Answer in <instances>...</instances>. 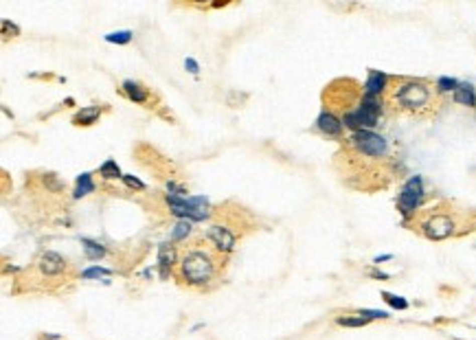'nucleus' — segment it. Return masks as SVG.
Masks as SVG:
<instances>
[{
  "label": "nucleus",
  "instance_id": "1",
  "mask_svg": "<svg viewBox=\"0 0 476 340\" xmlns=\"http://www.w3.org/2000/svg\"><path fill=\"white\" fill-rule=\"evenodd\" d=\"M391 101H395L400 108L404 110H411V112H421L426 108L432 106V90L428 83L424 81H402L397 83L391 93Z\"/></svg>",
  "mask_w": 476,
  "mask_h": 340
},
{
  "label": "nucleus",
  "instance_id": "2",
  "mask_svg": "<svg viewBox=\"0 0 476 340\" xmlns=\"http://www.w3.org/2000/svg\"><path fill=\"white\" fill-rule=\"evenodd\" d=\"M180 266H182V275L189 283H207L213 277V259L207 252L191 250Z\"/></svg>",
  "mask_w": 476,
  "mask_h": 340
},
{
  "label": "nucleus",
  "instance_id": "3",
  "mask_svg": "<svg viewBox=\"0 0 476 340\" xmlns=\"http://www.w3.org/2000/svg\"><path fill=\"white\" fill-rule=\"evenodd\" d=\"M377 117H379V103L375 101V97L366 95L358 110L345 114L342 123H345L347 127H351V130H355V132H360V130H369V127L375 125Z\"/></svg>",
  "mask_w": 476,
  "mask_h": 340
},
{
  "label": "nucleus",
  "instance_id": "4",
  "mask_svg": "<svg viewBox=\"0 0 476 340\" xmlns=\"http://www.w3.org/2000/svg\"><path fill=\"white\" fill-rule=\"evenodd\" d=\"M167 202L171 206V213L189 220H204L209 215L207 198H189V196H167Z\"/></svg>",
  "mask_w": 476,
  "mask_h": 340
},
{
  "label": "nucleus",
  "instance_id": "5",
  "mask_svg": "<svg viewBox=\"0 0 476 340\" xmlns=\"http://www.w3.org/2000/svg\"><path fill=\"white\" fill-rule=\"evenodd\" d=\"M351 143H353L355 149L362 151V154H366V156H384L387 154V141H384L382 136L373 134L371 130L353 132Z\"/></svg>",
  "mask_w": 476,
  "mask_h": 340
},
{
  "label": "nucleus",
  "instance_id": "6",
  "mask_svg": "<svg viewBox=\"0 0 476 340\" xmlns=\"http://www.w3.org/2000/svg\"><path fill=\"white\" fill-rule=\"evenodd\" d=\"M421 196H424V187H421V178L419 176H415L404 185V189L400 193V200H397V204H400V211L402 213H413L415 209L419 206L421 202Z\"/></svg>",
  "mask_w": 476,
  "mask_h": 340
},
{
  "label": "nucleus",
  "instance_id": "7",
  "mask_svg": "<svg viewBox=\"0 0 476 340\" xmlns=\"http://www.w3.org/2000/svg\"><path fill=\"white\" fill-rule=\"evenodd\" d=\"M454 230V222L448 215H432L430 220L424 224V233L430 239H445Z\"/></svg>",
  "mask_w": 476,
  "mask_h": 340
},
{
  "label": "nucleus",
  "instance_id": "8",
  "mask_svg": "<svg viewBox=\"0 0 476 340\" xmlns=\"http://www.w3.org/2000/svg\"><path fill=\"white\" fill-rule=\"evenodd\" d=\"M209 239L213 241L220 250H224V252L233 250V246H235V235L228 233V228H222V226H211Z\"/></svg>",
  "mask_w": 476,
  "mask_h": 340
},
{
  "label": "nucleus",
  "instance_id": "9",
  "mask_svg": "<svg viewBox=\"0 0 476 340\" xmlns=\"http://www.w3.org/2000/svg\"><path fill=\"white\" fill-rule=\"evenodd\" d=\"M64 259L59 257L57 252H53V250H49V252H44L42 254V259H40V270L44 272V275H59V272L64 270Z\"/></svg>",
  "mask_w": 476,
  "mask_h": 340
},
{
  "label": "nucleus",
  "instance_id": "10",
  "mask_svg": "<svg viewBox=\"0 0 476 340\" xmlns=\"http://www.w3.org/2000/svg\"><path fill=\"white\" fill-rule=\"evenodd\" d=\"M318 127H321L323 132H327V134L336 136V134H340V130H342V123H340V121L336 119L331 112H323L321 117H318Z\"/></svg>",
  "mask_w": 476,
  "mask_h": 340
},
{
  "label": "nucleus",
  "instance_id": "11",
  "mask_svg": "<svg viewBox=\"0 0 476 340\" xmlns=\"http://www.w3.org/2000/svg\"><path fill=\"white\" fill-rule=\"evenodd\" d=\"M384 86H387V77H384L382 72H371L369 79H366V83H364V90H366L369 97H375V95L382 93Z\"/></svg>",
  "mask_w": 476,
  "mask_h": 340
},
{
  "label": "nucleus",
  "instance_id": "12",
  "mask_svg": "<svg viewBox=\"0 0 476 340\" xmlns=\"http://www.w3.org/2000/svg\"><path fill=\"white\" fill-rule=\"evenodd\" d=\"M454 101L463 103V106H476L474 88L469 86V83H459V88L454 90Z\"/></svg>",
  "mask_w": 476,
  "mask_h": 340
},
{
  "label": "nucleus",
  "instance_id": "13",
  "mask_svg": "<svg viewBox=\"0 0 476 340\" xmlns=\"http://www.w3.org/2000/svg\"><path fill=\"white\" fill-rule=\"evenodd\" d=\"M173 261H176V252H173V248L169 244H162L158 248V264L162 268V277L167 275V268H171Z\"/></svg>",
  "mask_w": 476,
  "mask_h": 340
},
{
  "label": "nucleus",
  "instance_id": "14",
  "mask_svg": "<svg viewBox=\"0 0 476 340\" xmlns=\"http://www.w3.org/2000/svg\"><path fill=\"white\" fill-rule=\"evenodd\" d=\"M94 191V185L92 180H90V174H81L79 178H77V189H75V198H81V196H88V193Z\"/></svg>",
  "mask_w": 476,
  "mask_h": 340
},
{
  "label": "nucleus",
  "instance_id": "15",
  "mask_svg": "<svg viewBox=\"0 0 476 340\" xmlns=\"http://www.w3.org/2000/svg\"><path fill=\"white\" fill-rule=\"evenodd\" d=\"M97 119H99V110H97V108H83V110L75 117V123L77 125H90V123H94Z\"/></svg>",
  "mask_w": 476,
  "mask_h": 340
},
{
  "label": "nucleus",
  "instance_id": "16",
  "mask_svg": "<svg viewBox=\"0 0 476 340\" xmlns=\"http://www.w3.org/2000/svg\"><path fill=\"white\" fill-rule=\"evenodd\" d=\"M81 244H83V252H86V257H88V259H99V257H104V254H106V248H104V246H99L97 241L83 239Z\"/></svg>",
  "mask_w": 476,
  "mask_h": 340
},
{
  "label": "nucleus",
  "instance_id": "17",
  "mask_svg": "<svg viewBox=\"0 0 476 340\" xmlns=\"http://www.w3.org/2000/svg\"><path fill=\"white\" fill-rule=\"evenodd\" d=\"M123 88H125V93L130 95V99H134V101H138V103H143V101L147 99V93H145V90H141V86H138V83H134V81H125Z\"/></svg>",
  "mask_w": 476,
  "mask_h": 340
},
{
  "label": "nucleus",
  "instance_id": "18",
  "mask_svg": "<svg viewBox=\"0 0 476 340\" xmlns=\"http://www.w3.org/2000/svg\"><path fill=\"white\" fill-rule=\"evenodd\" d=\"M99 172H101V176H104V178H108V180H110V178H119V176H121V172H119V165H117L114 160H106L104 165H101Z\"/></svg>",
  "mask_w": 476,
  "mask_h": 340
},
{
  "label": "nucleus",
  "instance_id": "19",
  "mask_svg": "<svg viewBox=\"0 0 476 340\" xmlns=\"http://www.w3.org/2000/svg\"><path fill=\"white\" fill-rule=\"evenodd\" d=\"M132 40V31H117V33H108L106 42H114V44H128Z\"/></svg>",
  "mask_w": 476,
  "mask_h": 340
},
{
  "label": "nucleus",
  "instance_id": "20",
  "mask_svg": "<svg viewBox=\"0 0 476 340\" xmlns=\"http://www.w3.org/2000/svg\"><path fill=\"white\" fill-rule=\"evenodd\" d=\"M382 296H384V301H387L391 307H395V309H406V307H408L406 299H402V296H395V294H391V292H382Z\"/></svg>",
  "mask_w": 476,
  "mask_h": 340
},
{
  "label": "nucleus",
  "instance_id": "21",
  "mask_svg": "<svg viewBox=\"0 0 476 340\" xmlns=\"http://www.w3.org/2000/svg\"><path fill=\"white\" fill-rule=\"evenodd\" d=\"M110 275V270L108 268H99V266H92V268H88V270H83V279H99V277H108Z\"/></svg>",
  "mask_w": 476,
  "mask_h": 340
},
{
  "label": "nucleus",
  "instance_id": "22",
  "mask_svg": "<svg viewBox=\"0 0 476 340\" xmlns=\"http://www.w3.org/2000/svg\"><path fill=\"white\" fill-rule=\"evenodd\" d=\"M189 230H191V222H180L176 228H173V233H171V239H182L189 235Z\"/></svg>",
  "mask_w": 476,
  "mask_h": 340
},
{
  "label": "nucleus",
  "instance_id": "23",
  "mask_svg": "<svg viewBox=\"0 0 476 340\" xmlns=\"http://www.w3.org/2000/svg\"><path fill=\"white\" fill-rule=\"evenodd\" d=\"M437 86H439V90L448 93V90H456V88H459V83H456V79H452V77H439Z\"/></svg>",
  "mask_w": 476,
  "mask_h": 340
},
{
  "label": "nucleus",
  "instance_id": "24",
  "mask_svg": "<svg viewBox=\"0 0 476 340\" xmlns=\"http://www.w3.org/2000/svg\"><path fill=\"white\" fill-rule=\"evenodd\" d=\"M369 323V318H364V316H358V318H338V325L342 327H362Z\"/></svg>",
  "mask_w": 476,
  "mask_h": 340
},
{
  "label": "nucleus",
  "instance_id": "25",
  "mask_svg": "<svg viewBox=\"0 0 476 340\" xmlns=\"http://www.w3.org/2000/svg\"><path fill=\"white\" fill-rule=\"evenodd\" d=\"M360 316H364V318H387L389 314L387 312H379V309H362V312H360Z\"/></svg>",
  "mask_w": 476,
  "mask_h": 340
},
{
  "label": "nucleus",
  "instance_id": "26",
  "mask_svg": "<svg viewBox=\"0 0 476 340\" xmlns=\"http://www.w3.org/2000/svg\"><path fill=\"white\" fill-rule=\"evenodd\" d=\"M123 180H125V185H128V187H134V189H145V185H143L138 178H134V176H123Z\"/></svg>",
  "mask_w": 476,
  "mask_h": 340
},
{
  "label": "nucleus",
  "instance_id": "27",
  "mask_svg": "<svg viewBox=\"0 0 476 340\" xmlns=\"http://www.w3.org/2000/svg\"><path fill=\"white\" fill-rule=\"evenodd\" d=\"M184 66H186V68H189V72H194V75L198 72V64H196V59L186 57V59H184Z\"/></svg>",
  "mask_w": 476,
  "mask_h": 340
},
{
  "label": "nucleus",
  "instance_id": "28",
  "mask_svg": "<svg viewBox=\"0 0 476 340\" xmlns=\"http://www.w3.org/2000/svg\"><path fill=\"white\" fill-rule=\"evenodd\" d=\"M387 259H391V254H382V257H377L375 264H379V261H387Z\"/></svg>",
  "mask_w": 476,
  "mask_h": 340
}]
</instances>
